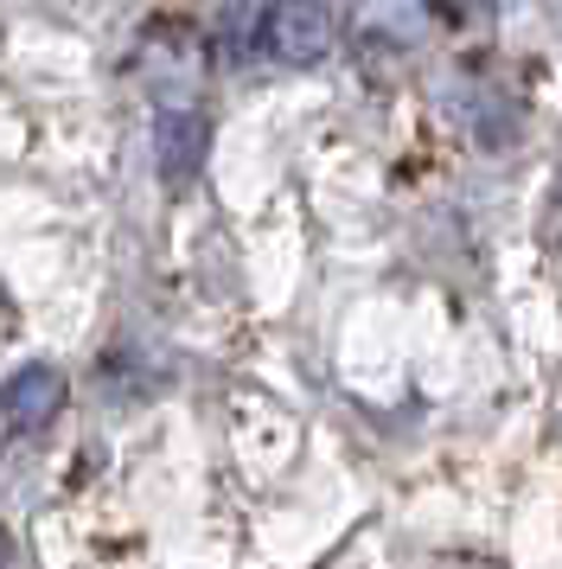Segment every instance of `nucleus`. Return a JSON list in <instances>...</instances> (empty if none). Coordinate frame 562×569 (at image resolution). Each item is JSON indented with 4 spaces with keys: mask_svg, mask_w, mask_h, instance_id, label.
Wrapping results in <instances>:
<instances>
[{
    "mask_svg": "<svg viewBox=\"0 0 562 569\" xmlns=\"http://www.w3.org/2000/svg\"><path fill=\"white\" fill-rule=\"evenodd\" d=\"M153 148H160V173H167V186H185L192 173H199V160H204V122L192 116V109L167 103L160 109V122H153Z\"/></svg>",
    "mask_w": 562,
    "mask_h": 569,
    "instance_id": "nucleus-3",
    "label": "nucleus"
},
{
    "mask_svg": "<svg viewBox=\"0 0 562 569\" xmlns=\"http://www.w3.org/2000/svg\"><path fill=\"white\" fill-rule=\"evenodd\" d=\"M262 39H269V52H275L281 64H320L327 46H332V13L320 0H275Z\"/></svg>",
    "mask_w": 562,
    "mask_h": 569,
    "instance_id": "nucleus-1",
    "label": "nucleus"
},
{
    "mask_svg": "<svg viewBox=\"0 0 562 569\" xmlns=\"http://www.w3.org/2000/svg\"><path fill=\"white\" fill-rule=\"evenodd\" d=\"M0 569H13V563H7V538H0Z\"/></svg>",
    "mask_w": 562,
    "mask_h": 569,
    "instance_id": "nucleus-4",
    "label": "nucleus"
},
{
    "mask_svg": "<svg viewBox=\"0 0 562 569\" xmlns=\"http://www.w3.org/2000/svg\"><path fill=\"white\" fill-rule=\"evenodd\" d=\"M58 403H64V378H58L51 365H26V371H13L7 390H0V422L20 429V436H32V429H46L51 416H58Z\"/></svg>",
    "mask_w": 562,
    "mask_h": 569,
    "instance_id": "nucleus-2",
    "label": "nucleus"
}]
</instances>
